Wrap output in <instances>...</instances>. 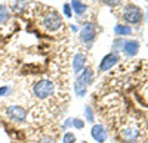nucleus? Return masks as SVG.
Returning a JSON list of instances; mask_svg holds the SVG:
<instances>
[{
	"label": "nucleus",
	"mask_w": 148,
	"mask_h": 143,
	"mask_svg": "<svg viewBox=\"0 0 148 143\" xmlns=\"http://www.w3.org/2000/svg\"><path fill=\"white\" fill-rule=\"evenodd\" d=\"M55 91V84L49 80H40L34 83L33 86V93L37 99H47L51 98Z\"/></svg>",
	"instance_id": "f257e3e1"
},
{
	"label": "nucleus",
	"mask_w": 148,
	"mask_h": 143,
	"mask_svg": "<svg viewBox=\"0 0 148 143\" xmlns=\"http://www.w3.org/2000/svg\"><path fill=\"white\" fill-rule=\"evenodd\" d=\"M43 25L47 31H58L62 28L64 25V22H62V18H61V15L58 14V12L55 10H49L46 12V15H45V19H43Z\"/></svg>",
	"instance_id": "f03ea898"
},
{
	"label": "nucleus",
	"mask_w": 148,
	"mask_h": 143,
	"mask_svg": "<svg viewBox=\"0 0 148 143\" xmlns=\"http://www.w3.org/2000/svg\"><path fill=\"white\" fill-rule=\"evenodd\" d=\"M123 19L127 24H138L142 21V12L138 6L135 5H127L123 9Z\"/></svg>",
	"instance_id": "7ed1b4c3"
},
{
	"label": "nucleus",
	"mask_w": 148,
	"mask_h": 143,
	"mask_svg": "<svg viewBox=\"0 0 148 143\" xmlns=\"http://www.w3.org/2000/svg\"><path fill=\"white\" fill-rule=\"evenodd\" d=\"M95 35H96V28H95V24L92 22H86L82 31H80V39L83 43L86 44H92V41L95 40Z\"/></svg>",
	"instance_id": "20e7f679"
},
{
	"label": "nucleus",
	"mask_w": 148,
	"mask_h": 143,
	"mask_svg": "<svg viewBox=\"0 0 148 143\" xmlns=\"http://www.w3.org/2000/svg\"><path fill=\"white\" fill-rule=\"evenodd\" d=\"M6 114H8V117L10 118V120H14L16 123H22V121H25V118H27V111L24 109L22 106H18V105L9 106Z\"/></svg>",
	"instance_id": "39448f33"
},
{
	"label": "nucleus",
	"mask_w": 148,
	"mask_h": 143,
	"mask_svg": "<svg viewBox=\"0 0 148 143\" xmlns=\"http://www.w3.org/2000/svg\"><path fill=\"white\" fill-rule=\"evenodd\" d=\"M119 61H120V56L117 53H108L107 56H104V59L99 64V71L105 73V71H108L111 66H114Z\"/></svg>",
	"instance_id": "423d86ee"
},
{
	"label": "nucleus",
	"mask_w": 148,
	"mask_h": 143,
	"mask_svg": "<svg viewBox=\"0 0 148 143\" xmlns=\"http://www.w3.org/2000/svg\"><path fill=\"white\" fill-rule=\"evenodd\" d=\"M90 136H92L98 143H104V142L107 140V137H108V133H107V130L104 128V125L96 124V125H93L92 130H90Z\"/></svg>",
	"instance_id": "0eeeda50"
},
{
	"label": "nucleus",
	"mask_w": 148,
	"mask_h": 143,
	"mask_svg": "<svg viewBox=\"0 0 148 143\" xmlns=\"http://www.w3.org/2000/svg\"><path fill=\"white\" fill-rule=\"evenodd\" d=\"M139 136V130L138 128H135V127H129L126 130H123V131L120 133V139L123 142H126V143H132L138 139Z\"/></svg>",
	"instance_id": "6e6552de"
},
{
	"label": "nucleus",
	"mask_w": 148,
	"mask_h": 143,
	"mask_svg": "<svg viewBox=\"0 0 148 143\" xmlns=\"http://www.w3.org/2000/svg\"><path fill=\"white\" fill-rule=\"evenodd\" d=\"M123 50H125V53L127 56H135L139 50V43L136 40H127L123 44Z\"/></svg>",
	"instance_id": "1a4fd4ad"
},
{
	"label": "nucleus",
	"mask_w": 148,
	"mask_h": 143,
	"mask_svg": "<svg viewBox=\"0 0 148 143\" xmlns=\"http://www.w3.org/2000/svg\"><path fill=\"white\" fill-rule=\"evenodd\" d=\"M77 80H80L83 84H86V86H90V84H92V80H93V73H92V69H90L89 66H84V68L82 69L80 75L77 77Z\"/></svg>",
	"instance_id": "9d476101"
},
{
	"label": "nucleus",
	"mask_w": 148,
	"mask_h": 143,
	"mask_svg": "<svg viewBox=\"0 0 148 143\" xmlns=\"http://www.w3.org/2000/svg\"><path fill=\"white\" fill-rule=\"evenodd\" d=\"M84 62H86V56L83 53H77L76 56H74V59H73V69H74V73L79 74L80 71L84 68Z\"/></svg>",
	"instance_id": "9b49d317"
},
{
	"label": "nucleus",
	"mask_w": 148,
	"mask_h": 143,
	"mask_svg": "<svg viewBox=\"0 0 148 143\" xmlns=\"http://www.w3.org/2000/svg\"><path fill=\"white\" fill-rule=\"evenodd\" d=\"M71 9H73V12H74V14H76V15H83L84 14V12L86 10H88V6H86L83 2H80V0H71Z\"/></svg>",
	"instance_id": "f8f14e48"
},
{
	"label": "nucleus",
	"mask_w": 148,
	"mask_h": 143,
	"mask_svg": "<svg viewBox=\"0 0 148 143\" xmlns=\"http://www.w3.org/2000/svg\"><path fill=\"white\" fill-rule=\"evenodd\" d=\"M86 90H88V86L83 84L80 80H76V83H74V93H76L79 98H83L86 94Z\"/></svg>",
	"instance_id": "ddd939ff"
},
{
	"label": "nucleus",
	"mask_w": 148,
	"mask_h": 143,
	"mask_svg": "<svg viewBox=\"0 0 148 143\" xmlns=\"http://www.w3.org/2000/svg\"><path fill=\"white\" fill-rule=\"evenodd\" d=\"M9 21V10L5 5H0V25H3Z\"/></svg>",
	"instance_id": "4468645a"
},
{
	"label": "nucleus",
	"mask_w": 148,
	"mask_h": 143,
	"mask_svg": "<svg viewBox=\"0 0 148 143\" xmlns=\"http://www.w3.org/2000/svg\"><path fill=\"white\" fill-rule=\"evenodd\" d=\"M114 31L119 35H129V34H132V28L127 27V25H116Z\"/></svg>",
	"instance_id": "2eb2a0df"
},
{
	"label": "nucleus",
	"mask_w": 148,
	"mask_h": 143,
	"mask_svg": "<svg viewBox=\"0 0 148 143\" xmlns=\"http://www.w3.org/2000/svg\"><path fill=\"white\" fill-rule=\"evenodd\" d=\"M84 118H86L89 123H93L95 115H93V111H92L90 106H86V108H84Z\"/></svg>",
	"instance_id": "dca6fc26"
},
{
	"label": "nucleus",
	"mask_w": 148,
	"mask_h": 143,
	"mask_svg": "<svg viewBox=\"0 0 148 143\" xmlns=\"http://www.w3.org/2000/svg\"><path fill=\"white\" fill-rule=\"evenodd\" d=\"M62 143H76V134L74 133H65L64 134V139H62Z\"/></svg>",
	"instance_id": "f3484780"
},
{
	"label": "nucleus",
	"mask_w": 148,
	"mask_h": 143,
	"mask_svg": "<svg viewBox=\"0 0 148 143\" xmlns=\"http://www.w3.org/2000/svg\"><path fill=\"white\" fill-rule=\"evenodd\" d=\"M73 127L77 128V130H82L84 127V121L80 120V118H73Z\"/></svg>",
	"instance_id": "a211bd4d"
},
{
	"label": "nucleus",
	"mask_w": 148,
	"mask_h": 143,
	"mask_svg": "<svg viewBox=\"0 0 148 143\" xmlns=\"http://www.w3.org/2000/svg\"><path fill=\"white\" fill-rule=\"evenodd\" d=\"M62 10H64V15H65V16L71 18V15H73V9H71V5H70V3H65L64 7H62Z\"/></svg>",
	"instance_id": "6ab92c4d"
},
{
	"label": "nucleus",
	"mask_w": 148,
	"mask_h": 143,
	"mask_svg": "<svg viewBox=\"0 0 148 143\" xmlns=\"http://www.w3.org/2000/svg\"><path fill=\"white\" fill-rule=\"evenodd\" d=\"M102 3L108 6H119L121 3V0H102Z\"/></svg>",
	"instance_id": "aec40b11"
},
{
	"label": "nucleus",
	"mask_w": 148,
	"mask_h": 143,
	"mask_svg": "<svg viewBox=\"0 0 148 143\" xmlns=\"http://www.w3.org/2000/svg\"><path fill=\"white\" fill-rule=\"evenodd\" d=\"M68 127H73V118H67L65 123H64V125H62V128H64V130H67Z\"/></svg>",
	"instance_id": "412c9836"
},
{
	"label": "nucleus",
	"mask_w": 148,
	"mask_h": 143,
	"mask_svg": "<svg viewBox=\"0 0 148 143\" xmlns=\"http://www.w3.org/2000/svg\"><path fill=\"white\" fill-rule=\"evenodd\" d=\"M9 90H10V89H9L8 86H5V87H2V89H0V98H2V96H5L6 93H9Z\"/></svg>",
	"instance_id": "4be33fe9"
},
{
	"label": "nucleus",
	"mask_w": 148,
	"mask_h": 143,
	"mask_svg": "<svg viewBox=\"0 0 148 143\" xmlns=\"http://www.w3.org/2000/svg\"><path fill=\"white\" fill-rule=\"evenodd\" d=\"M123 44H125V43H123L121 40H116L114 41V49H117V47H119V49H123Z\"/></svg>",
	"instance_id": "5701e85b"
},
{
	"label": "nucleus",
	"mask_w": 148,
	"mask_h": 143,
	"mask_svg": "<svg viewBox=\"0 0 148 143\" xmlns=\"http://www.w3.org/2000/svg\"><path fill=\"white\" fill-rule=\"evenodd\" d=\"M40 143H52V140L49 139V137H45V139H42V140H40Z\"/></svg>",
	"instance_id": "b1692460"
},
{
	"label": "nucleus",
	"mask_w": 148,
	"mask_h": 143,
	"mask_svg": "<svg viewBox=\"0 0 148 143\" xmlns=\"http://www.w3.org/2000/svg\"><path fill=\"white\" fill-rule=\"evenodd\" d=\"M83 143H88V142H83Z\"/></svg>",
	"instance_id": "393cba45"
}]
</instances>
